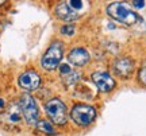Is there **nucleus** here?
Returning a JSON list of instances; mask_svg holds the SVG:
<instances>
[{"label": "nucleus", "mask_w": 146, "mask_h": 136, "mask_svg": "<svg viewBox=\"0 0 146 136\" xmlns=\"http://www.w3.org/2000/svg\"><path fill=\"white\" fill-rule=\"evenodd\" d=\"M107 14H108L114 20L120 22V23L127 24V26H133V24H135L139 20L138 14L134 12L126 3H122V1L111 3V4L107 7Z\"/></svg>", "instance_id": "nucleus-1"}, {"label": "nucleus", "mask_w": 146, "mask_h": 136, "mask_svg": "<svg viewBox=\"0 0 146 136\" xmlns=\"http://www.w3.org/2000/svg\"><path fill=\"white\" fill-rule=\"evenodd\" d=\"M70 117L77 125L87 127L95 120L96 110L94 106H89L85 104H77L73 106L72 112H70Z\"/></svg>", "instance_id": "nucleus-2"}, {"label": "nucleus", "mask_w": 146, "mask_h": 136, "mask_svg": "<svg viewBox=\"0 0 146 136\" xmlns=\"http://www.w3.org/2000/svg\"><path fill=\"white\" fill-rule=\"evenodd\" d=\"M19 109H21L22 115L27 121V124L30 125H36L38 123V106H36L35 101L29 93H25L19 100Z\"/></svg>", "instance_id": "nucleus-3"}, {"label": "nucleus", "mask_w": 146, "mask_h": 136, "mask_svg": "<svg viewBox=\"0 0 146 136\" xmlns=\"http://www.w3.org/2000/svg\"><path fill=\"white\" fill-rule=\"evenodd\" d=\"M61 58H62V45H61V42L52 43L42 57V68L52 72L54 69H57V66L61 62Z\"/></svg>", "instance_id": "nucleus-4"}, {"label": "nucleus", "mask_w": 146, "mask_h": 136, "mask_svg": "<svg viewBox=\"0 0 146 136\" xmlns=\"http://www.w3.org/2000/svg\"><path fill=\"white\" fill-rule=\"evenodd\" d=\"M46 113L47 116L50 117V120L54 123V124H58V125H62L66 123V119H68V115H66V106L61 100L58 99H53L50 101L46 102Z\"/></svg>", "instance_id": "nucleus-5"}, {"label": "nucleus", "mask_w": 146, "mask_h": 136, "mask_svg": "<svg viewBox=\"0 0 146 136\" xmlns=\"http://www.w3.org/2000/svg\"><path fill=\"white\" fill-rule=\"evenodd\" d=\"M41 85V77L33 70H27L19 77V86L25 90H35Z\"/></svg>", "instance_id": "nucleus-6"}, {"label": "nucleus", "mask_w": 146, "mask_h": 136, "mask_svg": "<svg viewBox=\"0 0 146 136\" xmlns=\"http://www.w3.org/2000/svg\"><path fill=\"white\" fill-rule=\"evenodd\" d=\"M91 78L94 81V84L99 88L100 92H110V90L114 89L115 86V81L106 72H96L91 76Z\"/></svg>", "instance_id": "nucleus-7"}, {"label": "nucleus", "mask_w": 146, "mask_h": 136, "mask_svg": "<svg viewBox=\"0 0 146 136\" xmlns=\"http://www.w3.org/2000/svg\"><path fill=\"white\" fill-rule=\"evenodd\" d=\"M56 15L61 20H65V22H72L78 19V12L73 10L72 7L68 4V1H62V3L57 4V7H56Z\"/></svg>", "instance_id": "nucleus-8"}, {"label": "nucleus", "mask_w": 146, "mask_h": 136, "mask_svg": "<svg viewBox=\"0 0 146 136\" xmlns=\"http://www.w3.org/2000/svg\"><path fill=\"white\" fill-rule=\"evenodd\" d=\"M114 70L120 77H129L134 70V62L130 58H119L114 62Z\"/></svg>", "instance_id": "nucleus-9"}, {"label": "nucleus", "mask_w": 146, "mask_h": 136, "mask_svg": "<svg viewBox=\"0 0 146 136\" xmlns=\"http://www.w3.org/2000/svg\"><path fill=\"white\" fill-rule=\"evenodd\" d=\"M68 59L69 62L76 65V66H84L89 62V54L85 49L77 47V49H73L72 51L69 53Z\"/></svg>", "instance_id": "nucleus-10"}, {"label": "nucleus", "mask_w": 146, "mask_h": 136, "mask_svg": "<svg viewBox=\"0 0 146 136\" xmlns=\"http://www.w3.org/2000/svg\"><path fill=\"white\" fill-rule=\"evenodd\" d=\"M36 128L39 129V131H43V132H46V133H54V129H53V127H52V124L50 123H47V121H45V120H41V121H38L36 123Z\"/></svg>", "instance_id": "nucleus-11"}, {"label": "nucleus", "mask_w": 146, "mask_h": 136, "mask_svg": "<svg viewBox=\"0 0 146 136\" xmlns=\"http://www.w3.org/2000/svg\"><path fill=\"white\" fill-rule=\"evenodd\" d=\"M68 4L70 5L74 11H78V10H81V8H83L84 3L83 1H80V0H72V1H68Z\"/></svg>", "instance_id": "nucleus-12"}, {"label": "nucleus", "mask_w": 146, "mask_h": 136, "mask_svg": "<svg viewBox=\"0 0 146 136\" xmlns=\"http://www.w3.org/2000/svg\"><path fill=\"white\" fill-rule=\"evenodd\" d=\"M138 77H139V81H141L142 84L146 86V66H143V68L139 70V74H138Z\"/></svg>", "instance_id": "nucleus-13"}, {"label": "nucleus", "mask_w": 146, "mask_h": 136, "mask_svg": "<svg viewBox=\"0 0 146 136\" xmlns=\"http://www.w3.org/2000/svg\"><path fill=\"white\" fill-rule=\"evenodd\" d=\"M61 32L65 34V35H72V34H74V27L73 26H64L62 28H61Z\"/></svg>", "instance_id": "nucleus-14"}, {"label": "nucleus", "mask_w": 146, "mask_h": 136, "mask_svg": "<svg viewBox=\"0 0 146 136\" xmlns=\"http://www.w3.org/2000/svg\"><path fill=\"white\" fill-rule=\"evenodd\" d=\"M60 70H61V73H62V74H70V73H72V70H70V68H69V65H66V63L61 65Z\"/></svg>", "instance_id": "nucleus-15"}, {"label": "nucleus", "mask_w": 146, "mask_h": 136, "mask_svg": "<svg viewBox=\"0 0 146 136\" xmlns=\"http://www.w3.org/2000/svg\"><path fill=\"white\" fill-rule=\"evenodd\" d=\"M133 4L135 5L137 8H142L145 5V1H133Z\"/></svg>", "instance_id": "nucleus-16"}, {"label": "nucleus", "mask_w": 146, "mask_h": 136, "mask_svg": "<svg viewBox=\"0 0 146 136\" xmlns=\"http://www.w3.org/2000/svg\"><path fill=\"white\" fill-rule=\"evenodd\" d=\"M3 104H4V101H3V100H0V106H3Z\"/></svg>", "instance_id": "nucleus-17"}, {"label": "nucleus", "mask_w": 146, "mask_h": 136, "mask_svg": "<svg viewBox=\"0 0 146 136\" xmlns=\"http://www.w3.org/2000/svg\"><path fill=\"white\" fill-rule=\"evenodd\" d=\"M1 4H3V1H0V5H1Z\"/></svg>", "instance_id": "nucleus-18"}]
</instances>
